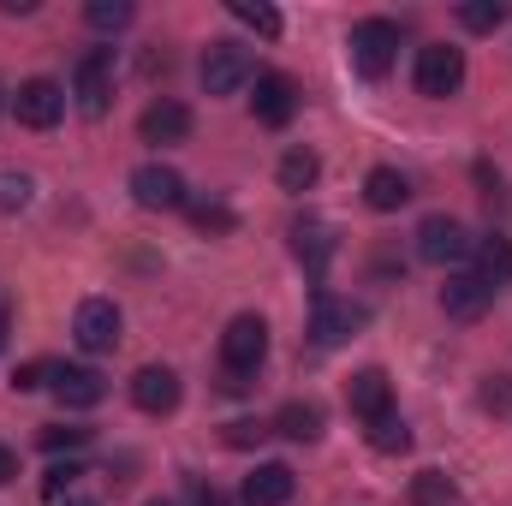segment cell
<instances>
[{"label":"cell","instance_id":"f35d334b","mask_svg":"<svg viewBox=\"0 0 512 506\" xmlns=\"http://www.w3.org/2000/svg\"><path fill=\"white\" fill-rule=\"evenodd\" d=\"M149 506H173V501H149Z\"/></svg>","mask_w":512,"mask_h":506},{"label":"cell","instance_id":"836d02e7","mask_svg":"<svg viewBox=\"0 0 512 506\" xmlns=\"http://www.w3.org/2000/svg\"><path fill=\"white\" fill-rule=\"evenodd\" d=\"M268 429L262 423H227V447H251V441H262Z\"/></svg>","mask_w":512,"mask_h":506},{"label":"cell","instance_id":"ab89813d","mask_svg":"<svg viewBox=\"0 0 512 506\" xmlns=\"http://www.w3.org/2000/svg\"><path fill=\"white\" fill-rule=\"evenodd\" d=\"M0 108H6V102H0Z\"/></svg>","mask_w":512,"mask_h":506},{"label":"cell","instance_id":"2e32d148","mask_svg":"<svg viewBox=\"0 0 512 506\" xmlns=\"http://www.w3.org/2000/svg\"><path fill=\"white\" fill-rule=\"evenodd\" d=\"M292 465H280V459H268V465H256L251 477H245V506H286L292 501Z\"/></svg>","mask_w":512,"mask_h":506},{"label":"cell","instance_id":"8d00e7d4","mask_svg":"<svg viewBox=\"0 0 512 506\" xmlns=\"http://www.w3.org/2000/svg\"><path fill=\"white\" fill-rule=\"evenodd\" d=\"M6 328H12V310L0 304V346H6Z\"/></svg>","mask_w":512,"mask_h":506},{"label":"cell","instance_id":"1f68e13d","mask_svg":"<svg viewBox=\"0 0 512 506\" xmlns=\"http://www.w3.org/2000/svg\"><path fill=\"white\" fill-rule=\"evenodd\" d=\"M483 405L501 417V411L512 405V381H507V376H489V381H483Z\"/></svg>","mask_w":512,"mask_h":506},{"label":"cell","instance_id":"ac0fdd59","mask_svg":"<svg viewBox=\"0 0 512 506\" xmlns=\"http://www.w3.org/2000/svg\"><path fill=\"white\" fill-rule=\"evenodd\" d=\"M143 143H185L191 137V108L185 102H155V108H143Z\"/></svg>","mask_w":512,"mask_h":506},{"label":"cell","instance_id":"9a60e30c","mask_svg":"<svg viewBox=\"0 0 512 506\" xmlns=\"http://www.w3.org/2000/svg\"><path fill=\"white\" fill-rule=\"evenodd\" d=\"M346 405H352L364 423H382L387 411H393V387H387L382 370H358V376L346 381Z\"/></svg>","mask_w":512,"mask_h":506},{"label":"cell","instance_id":"4dcf8cb0","mask_svg":"<svg viewBox=\"0 0 512 506\" xmlns=\"http://www.w3.org/2000/svg\"><path fill=\"white\" fill-rule=\"evenodd\" d=\"M78 477H84V471H78V465H54V471H48V477H42V495H48V501H60V495H66V489H72V483H78Z\"/></svg>","mask_w":512,"mask_h":506},{"label":"cell","instance_id":"cb8c5ba5","mask_svg":"<svg viewBox=\"0 0 512 506\" xmlns=\"http://www.w3.org/2000/svg\"><path fill=\"white\" fill-rule=\"evenodd\" d=\"M370 447H376V453H405V447H411L405 417H393V411H387L382 423H370Z\"/></svg>","mask_w":512,"mask_h":506},{"label":"cell","instance_id":"30bf717a","mask_svg":"<svg viewBox=\"0 0 512 506\" xmlns=\"http://www.w3.org/2000/svg\"><path fill=\"white\" fill-rule=\"evenodd\" d=\"M131 197H137L143 209H185V179H179L173 167H161V161H143V167L131 173Z\"/></svg>","mask_w":512,"mask_h":506},{"label":"cell","instance_id":"3957f363","mask_svg":"<svg viewBox=\"0 0 512 506\" xmlns=\"http://www.w3.org/2000/svg\"><path fill=\"white\" fill-rule=\"evenodd\" d=\"M256 78V54L245 42H209L203 48V90L209 96H233Z\"/></svg>","mask_w":512,"mask_h":506},{"label":"cell","instance_id":"f546056e","mask_svg":"<svg viewBox=\"0 0 512 506\" xmlns=\"http://www.w3.org/2000/svg\"><path fill=\"white\" fill-rule=\"evenodd\" d=\"M84 441H90V429H66V423H48V429H42V447H48V453H60V447H84Z\"/></svg>","mask_w":512,"mask_h":506},{"label":"cell","instance_id":"d6986e66","mask_svg":"<svg viewBox=\"0 0 512 506\" xmlns=\"http://www.w3.org/2000/svg\"><path fill=\"white\" fill-rule=\"evenodd\" d=\"M364 203L382 209V215L405 209V203H411V179H405L399 167H370V179H364Z\"/></svg>","mask_w":512,"mask_h":506},{"label":"cell","instance_id":"6da1fadb","mask_svg":"<svg viewBox=\"0 0 512 506\" xmlns=\"http://www.w3.org/2000/svg\"><path fill=\"white\" fill-rule=\"evenodd\" d=\"M268 358V322L262 316H233L227 334H221V370H227V387H245L256 364Z\"/></svg>","mask_w":512,"mask_h":506},{"label":"cell","instance_id":"ffe728a7","mask_svg":"<svg viewBox=\"0 0 512 506\" xmlns=\"http://www.w3.org/2000/svg\"><path fill=\"white\" fill-rule=\"evenodd\" d=\"M274 435H286V441H316V435H322V405H316V399H286V405L274 411Z\"/></svg>","mask_w":512,"mask_h":506},{"label":"cell","instance_id":"7c38bea8","mask_svg":"<svg viewBox=\"0 0 512 506\" xmlns=\"http://www.w3.org/2000/svg\"><path fill=\"white\" fill-rule=\"evenodd\" d=\"M489 304H495V286H489L483 274H453V280L441 286V310H447L453 322H477Z\"/></svg>","mask_w":512,"mask_h":506},{"label":"cell","instance_id":"d590c367","mask_svg":"<svg viewBox=\"0 0 512 506\" xmlns=\"http://www.w3.org/2000/svg\"><path fill=\"white\" fill-rule=\"evenodd\" d=\"M191 506H221V501H215V495H209V489L197 483V489H191Z\"/></svg>","mask_w":512,"mask_h":506},{"label":"cell","instance_id":"83f0119b","mask_svg":"<svg viewBox=\"0 0 512 506\" xmlns=\"http://www.w3.org/2000/svg\"><path fill=\"white\" fill-rule=\"evenodd\" d=\"M30 191H36V185H30L24 173H0V209H24Z\"/></svg>","mask_w":512,"mask_h":506},{"label":"cell","instance_id":"52a82bcc","mask_svg":"<svg viewBox=\"0 0 512 506\" xmlns=\"http://www.w3.org/2000/svg\"><path fill=\"white\" fill-rule=\"evenodd\" d=\"M72 96H78V108H84L90 120H102V114H108V96H114V48H90V54L78 60Z\"/></svg>","mask_w":512,"mask_h":506},{"label":"cell","instance_id":"5bb4252c","mask_svg":"<svg viewBox=\"0 0 512 506\" xmlns=\"http://www.w3.org/2000/svg\"><path fill=\"white\" fill-rule=\"evenodd\" d=\"M54 393H60V405L90 411V405L108 399V381L96 376V370H84V364H54Z\"/></svg>","mask_w":512,"mask_h":506},{"label":"cell","instance_id":"484cf974","mask_svg":"<svg viewBox=\"0 0 512 506\" xmlns=\"http://www.w3.org/2000/svg\"><path fill=\"white\" fill-rule=\"evenodd\" d=\"M233 18H245L256 36H280V12H274V6H256V0H233Z\"/></svg>","mask_w":512,"mask_h":506},{"label":"cell","instance_id":"e575fe53","mask_svg":"<svg viewBox=\"0 0 512 506\" xmlns=\"http://www.w3.org/2000/svg\"><path fill=\"white\" fill-rule=\"evenodd\" d=\"M6 483H18V453H12V447H0V489H6Z\"/></svg>","mask_w":512,"mask_h":506},{"label":"cell","instance_id":"277c9868","mask_svg":"<svg viewBox=\"0 0 512 506\" xmlns=\"http://www.w3.org/2000/svg\"><path fill=\"white\" fill-rule=\"evenodd\" d=\"M417 96H429V102H447L459 84H465V54L459 48H447V42H429V48H417Z\"/></svg>","mask_w":512,"mask_h":506},{"label":"cell","instance_id":"8992f818","mask_svg":"<svg viewBox=\"0 0 512 506\" xmlns=\"http://www.w3.org/2000/svg\"><path fill=\"white\" fill-rule=\"evenodd\" d=\"M393 54H399V24H387V18H364V24L352 30V66H358L364 78H387Z\"/></svg>","mask_w":512,"mask_h":506},{"label":"cell","instance_id":"5b68a950","mask_svg":"<svg viewBox=\"0 0 512 506\" xmlns=\"http://www.w3.org/2000/svg\"><path fill=\"white\" fill-rule=\"evenodd\" d=\"M471 233H465V221H453V215H423V227H417V256L423 262H435V268H447V262H465L471 256Z\"/></svg>","mask_w":512,"mask_h":506},{"label":"cell","instance_id":"f1b7e54d","mask_svg":"<svg viewBox=\"0 0 512 506\" xmlns=\"http://www.w3.org/2000/svg\"><path fill=\"white\" fill-rule=\"evenodd\" d=\"M191 221H197L203 233H227V227H233V209H221V203H197Z\"/></svg>","mask_w":512,"mask_h":506},{"label":"cell","instance_id":"44dd1931","mask_svg":"<svg viewBox=\"0 0 512 506\" xmlns=\"http://www.w3.org/2000/svg\"><path fill=\"white\" fill-rule=\"evenodd\" d=\"M471 256H477V274L501 292V286H512V239H501V233H489V239H477L471 245Z\"/></svg>","mask_w":512,"mask_h":506},{"label":"cell","instance_id":"d6a6232c","mask_svg":"<svg viewBox=\"0 0 512 506\" xmlns=\"http://www.w3.org/2000/svg\"><path fill=\"white\" fill-rule=\"evenodd\" d=\"M42 381H54V364H24V370L12 376V387H18V393H30V387H42Z\"/></svg>","mask_w":512,"mask_h":506},{"label":"cell","instance_id":"74e56055","mask_svg":"<svg viewBox=\"0 0 512 506\" xmlns=\"http://www.w3.org/2000/svg\"><path fill=\"white\" fill-rule=\"evenodd\" d=\"M66 506H96V501H66Z\"/></svg>","mask_w":512,"mask_h":506},{"label":"cell","instance_id":"4316f807","mask_svg":"<svg viewBox=\"0 0 512 506\" xmlns=\"http://www.w3.org/2000/svg\"><path fill=\"white\" fill-rule=\"evenodd\" d=\"M447 495H453V483H447L441 471H423V477L411 483V501H417V506H441Z\"/></svg>","mask_w":512,"mask_h":506},{"label":"cell","instance_id":"7a4b0ae2","mask_svg":"<svg viewBox=\"0 0 512 506\" xmlns=\"http://www.w3.org/2000/svg\"><path fill=\"white\" fill-rule=\"evenodd\" d=\"M364 322H370V310H364V304L334 298V292H316V304H310V346L334 352V346H340V340H352Z\"/></svg>","mask_w":512,"mask_h":506},{"label":"cell","instance_id":"ba28073f","mask_svg":"<svg viewBox=\"0 0 512 506\" xmlns=\"http://www.w3.org/2000/svg\"><path fill=\"white\" fill-rule=\"evenodd\" d=\"M12 114H18V126H30V131L60 126V114H66V90H60L54 78H30V84H18V96H12Z\"/></svg>","mask_w":512,"mask_h":506},{"label":"cell","instance_id":"4fadbf2b","mask_svg":"<svg viewBox=\"0 0 512 506\" xmlns=\"http://www.w3.org/2000/svg\"><path fill=\"white\" fill-rule=\"evenodd\" d=\"M251 108H256L262 126H286V120L298 114V84H292L286 72H262V78H256Z\"/></svg>","mask_w":512,"mask_h":506},{"label":"cell","instance_id":"7402d4cb","mask_svg":"<svg viewBox=\"0 0 512 506\" xmlns=\"http://www.w3.org/2000/svg\"><path fill=\"white\" fill-rule=\"evenodd\" d=\"M316 179H322L316 149H286V155H280V191H310Z\"/></svg>","mask_w":512,"mask_h":506},{"label":"cell","instance_id":"d4e9b609","mask_svg":"<svg viewBox=\"0 0 512 506\" xmlns=\"http://www.w3.org/2000/svg\"><path fill=\"white\" fill-rule=\"evenodd\" d=\"M84 18H90V30H126L131 24V0H90Z\"/></svg>","mask_w":512,"mask_h":506},{"label":"cell","instance_id":"603a6c76","mask_svg":"<svg viewBox=\"0 0 512 506\" xmlns=\"http://www.w3.org/2000/svg\"><path fill=\"white\" fill-rule=\"evenodd\" d=\"M459 24L477 30V36H489V30L507 24V6H501V0H465V6H459Z\"/></svg>","mask_w":512,"mask_h":506},{"label":"cell","instance_id":"8fae6325","mask_svg":"<svg viewBox=\"0 0 512 506\" xmlns=\"http://www.w3.org/2000/svg\"><path fill=\"white\" fill-rule=\"evenodd\" d=\"M131 405L149 411V417H167V411L179 405V376H173L167 364H143V370L131 376Z\"/></svg>","mask_w":512,"mask_h":506},{"label":"cell","instance_id":"e0dca14e","mask_svg":"<svg viewBox=\"0 0 512 506\" xmlns=\"http://www.w3.org/2000/svg\"><path fill=\"white\" fill-rule=\"evenodd\" d=\"M292 256H298L310 274H322V268H328V256H334V227H328V221H316V215L292 221Z\"/></svg>","mask_w":512,"mask_h":506},{"label":"cell","instance_id":"9c48e42d","mask_svg":"<svg viewBox=\"0 0 512 506\" xmlns=\"http://www.w3.org/2000/svg\"><path fill=\"white\" fill-rule=\"evenodd\" d=\"M72 334H78L84 352H114V340H120V304L114 298H84Z\"/></svg>","mask_w":512,"mask_h":506}]
</instances>
